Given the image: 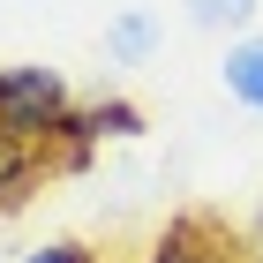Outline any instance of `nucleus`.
<instances>
[{
  "mask_svg": "<svg viewBox=\"0 0 263 263\" xmlns=\"http://www.w3.org/2000/svg\"><path fill=\"white\" fill-rule=\"evenodd\" d=\"M143 263H233V256H226V233L211 218H173L158 241L143 248Z\"/></svg>",
  "mask_w": 263,
  "mask_h": 263,
  "instance_id": "3",
  "label": "nucleus"
},
{
  "mask_svg": "<svg viewBox=\"0 0 263 263\" xmlns=\"http://www.w3.org/2000/svg\"><path fill=\"white\" fill-rule=\"evenodd\" d=\"M256 8H263V0H181L188 30H203V38H226V45L256 30Z\"/></svg>",
  "mask_w": 263,
  "mask_h": 263,
  "instance_id": "6",
  "label": "nucleus"
},
{
  "mask_svg": "<svg viewBox=\"0 0 263 263\" xmlns=\"http://www.w3.org/2000/svg\"><path fill=\"white\" fill-rule=\"evenodd\" d=\"M218 83H226V98H233V105L263 113V30H248V38H233V45H226Z\"/></svg>",
  "mask_w": 263,
  "mask_h": 263,
  "instance_id": "5",
  "label": "nucleus"
},
{
  "mask_svg": "<svg viewBox=\"0 0 263 263\" xmlns=\"http://www.w3.org/2000/svg\"><path fill=\"white\" fill-rule=\"evenodd\" d=\"M165 45V23L151 15V8H121V15L105 23V61L113 68H151Z\"/></svg>",
  "mask_w": 263,
  "mask_h": 263,
  "instance_id": "4",
  "label": "nucleus"
},
{
  "mask_svg": "<svg viewBox=\"0 0 263 263\" xmlns=\"http://www.w3.org/2000/svg\"><path fill=\"white\" fill-rule=\"evenodd\" d=\"M248 256L263 263V203H256V218H248Z\"/></svg>",
  "mask_w": 263,
  "mask_h": 263,
  "instance_id": "10",
  "label": "nucleus"
},
{
  "mask_svg": "<svg viewBox=\"0 0 263 263\" xmlns=\"http://www.w3.org/2000/svg\"><path fill=\"white\" fill-rule=\"evenodd\" d=\"M76 113V90H68L61 68H45V61H15V68H0V128L23 143H53V128Z\"/></svg>",
  "mask_w": 263,
  "mask_h": 263,
  "instance_id": "1",
  "label": "nucleus"
},
{
  "mask_svg": "<svg viewBox=\"0 0 263 263\" xmlns=\"http://www.w3.org/2000/svg\"><path fill=\"white\" fill-rule=\"evenodd\" d=\"M90 128H98V143H136L143 136V105L136 98H90Z\"/></svg>",
  "mask_w": 263,
  "mask_h": 263,
  "instance_id": "8",
  "label": "nucleus"
},
{
  "mask_svg": "<svg viewBox=\"0 0 263 263\" xmlns=\"http://www.w3.org/2000/svg\"><path fill=\"white\" fill-rule=\"evenodd\" d=\"M45 151H53V165H61V173H83V165L98 158V128H90V105H76V113L53 128V143H45Z\"/></svg>",
  "mask_w": 263,
  "mask_h": 263,
  "instance_id": "7",
  "label": "nucleus"
},
{
  "mask_svg": "<svg viewBox=\"0 0 263 263\" xmlns=\"http://www.w3.org/2000/svg\"><path fill=\"white\" fill-rule=\"evenodd\" d=\"M23 263H105V256L83 241H38V248H23Z\"/></svg>",
  "mask_w": 263,
  "mask_h": 263,
  "instance_id": "9",
  "label": "nucleus"
},
{
  "mask_svg": "<svg viewBox=\"0 0 263 263\" xmlns=\"http://www.w3.org/2000/svg\"><path fill=\"white\" fill-rule=\"evenodd\" d=\"M45 165H53V151H45V143H23V136H8V128H0V218H15L23 203L38 196Z\"/></svg>",
  "mask_w": 263,
  "mask_h": 263,
  "instance_id": "2",
  "label": "nucleus"
}]
</instances>
